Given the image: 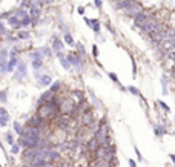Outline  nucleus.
<instances>
[{
	"label": "nucleus",
	"mask_w": 175,
	"mask_h": 167,
	"mask_svg": "<svg viewBox=\"0 0 175 167\" xmlns=\"http://www.w3.org/2000/svg\"><path fill=\"white\" fill-rule=\"evenodd\" d=\"M37 115L42 118V120H54V118H59L62 115L60 112V106L54 104V103H43L39 104L37 107Z\"/></svg>",
	"instance_id": "obj_1"
},
{
	"label": "nucleus",
	"mask_w": 175,
	"mask_h": 167,
	"mask_svg": "<svg viewBox=\"0 0 175 167\" xmlns=\"http://www.w3.org/2000/svg\"><path fill=\"white\" fill-rule=\"evenodd\" d=\"M66 58L69 60L71 66L76 69L77 72H83V70H85V63H86V60H85V57H82L77 51L66 54Z\"/></svg>",
	"instance_id": "obj_2"
},
{
	"label": "nucleus",
	"mask_w": 175,
	"mask_h": 167,
	"mask_svg": "<svg viewBox=\"0 0 175 167\" xmlns=\"http://www.w3.org/2000/svg\"><path fill=\"white\" fill-rule=\"evenodd\" d=\"M77 104H79V101L77 100H74V98H65L63 101H62V104H60V112L63 113V115H72L74 113V110L77 109Z\"/></svg>",
	"instance_id": "obj_3"
},
{
	"label": "nucleus",
	"mask_w": 175,
	"mask_h": 167,
	"mask_svg": "<svg viewBox=\"0 0 175 167\" xmlns=\"http://www.w3.org/2000/svg\"><path fill=\"white\" fill-rule=\"evenodd\" d=\"M42 138H34V136H28V135H20L19 144L23 149H31V147H37Z\"/></svg>",
	"instance_id": "obj_4"
},
{
	"label": "nucleus",
	"mask_w": 175,
	"mask_h": 167,
	"mask_svg": "<svg viewBox=\"0 0 175 167\" xmlns=\"http://www.w3.org/2000/svg\"><path fill=\"white\" fill-rule=\"evenodd\" d=\"M26 77H28V64L23 63V61H20V63L17 64L15 70H14V78H15L19 83H22Z\"/></svg>",
	"instance_id": "obj_5"
},
{
	"label": "nucleus",
	"mask_w": 175,
	"mask_h": 167,
	"mask_svg": "<svg viewBox=\"0 0 175 167\" xmlns=\"http://www.w3.org/2000/svg\"><path fill=\"white\" fill-rule=\"evenodd\" d=\"M152 15H154V12H152V11H144V9H143L138 15H135V17H134V26L138 29V28L143 25V23H144V21H147V20L151 18Z\"/></svg>",
	"instance_id": "obj_6"
},
{
	"label": "nucleus",
	"mask_w": 175,
	"mask_h": 167,
	"mask_svg": "<svg viewBox=\"0 0 175 167\" xmlns=\"http://www.w3.org/2000/svg\"><path fill=\"white\" fill-rule=\"evenodd\" d=\"M51 47H52V52L57 55V58H60V57L65 55V51H63V41H62L60 38H57L56 35H54L52 40H51Z\"/></svg>",
	"instance_id": "obj_7"
},
{
	"label": "nucleus",
	"mask_w": 175,
	"mask_h": 167,
	"mask_svg": "<svg viewBox=\"0 0 175 167\" xmlns=\"http://www.w3.org/2000/svg\"><path fill=\"white\" fill-rule=\"evenodd\" d=\"M95 121V118H94V112H92V109H89V110H86L82 116H80V126L82 127H88L91 123H94Z\"/></svg>",
	"instance_id": "obj_8"
},
{
	"label": "nucleus",
	"mask_w": 175,
	"mask_h": 167,
	"mask_svg": "<svg viewBox=\"0 0 175 167\" xmlns=\"http://www.w3.org/2000/svg\"><path fill=\"white\" fill-rule=\"evenodd\" d=\"M143 11V6H141V3H138V0L137 2H134V5L132 6H129L128 9H124V15L126 17H135V15H138L140 12Z\"/></svg>",
	"instance_id": "obj_9"
},
{
	"label": "nucleus",
	"mask_w": 175,
	"mask_h": 167,
	"mask_svg": "<svg viewBox=\"0 0 175 167\" xmlns=\"http://www.w3.org/2000/svg\"><path fill=\"white\" fill-rule=\"evenodd\" d=\"M85 23H86V25H88L95 34H100L102 25H100V21H98L97 18H88V17H85Z\"/></svg>",
	"instance_id": "obj_10"
},
{
	"label": "nucleus",
	"mask_w": 175,
	"mask_h": 167,
	"mask_svg": "<svg viewBox=\"0 0 175 167\" xmlns=\"http://www.w3.org/2000/svg\"><path fill=\"white\" fill-rule=\"evenodd\" d=\"M85 147H86V150H89V152H92V153H94V152H95V150L100 147V142H98V139H97V138L92 135V136H91V138L86 141Z\"/></svg>",
	"instance_id": "obj_11"
},
{
	"label": "nucleus",
	"mask_w": 175,
	"mask_h": 167,
	"mask_svg": "<svg viewBox=\"0 0 175 167\" xmlns=\"http://www.w3.org/2000/svg\"><path fill=\"white\" fill-rule=\"evenodd\" d=\"M57 93H54L51 89H48L46 92H43L42 95H40V98H39V104H43V103H49L54 97H56Z\"/></svg>",
	"instance_id": "obj_12"
},
{
	"label": "nucleus",
	"mask_w": 175,
	"mask_h": 167,
	"mask_svg": "<svg viewBox=\"0 0 175 167\" xmlns=\"http://www.w3.org/2000/svg\"><path fill=\"white\" fill-rule=\"evenodd\" d=\"M19 63H20V58H19V57H9L8 61H6V70H8V72H14Z\"/></svg>",
	"instance_id": "obj_13"
},
{
	"label": "nucleus",
	"mask_w": 175,
	"mask_h": 167,
	"mask_svg": "<svg viewBox=\"0 0 175 167\" xmlns=\"http://www.w3.org/2000/svg\"><path fill=\"white\" fill-rule=\"evenodd\" d=\"M6 23H8V25L12 28V29H20V18L19 17H15L12 12H11V15L8 17V20H6Z\"/></svg>",
	"instance_id": "obj_14"
},
{
	"label": "nucleus",
	"mask_w": 175,
	"mask_h": 167,
	"mask_svg": "<svg viewBox=\"0 0 175 167\" xmlns=\"http://www.w3.org/2000/svg\"><path fill=\"white\" fill-rule=\"evenodd\" d=\"M134 2H137V0H120L118 3H115V8H117V9L124 11V9H128L129 6H132V5H134Z\"/></svg>",
	"instance_id": "obj_15"
},
{
	"label": "nucleus",
	"mask_w": 175,
	"mask_h": 167,
	"mask_svg": "<svg viewBox=\"0 0 175 167\" xmlns=\"http://www.w3.org/2000/svg\"><path fill=\"white\" fill-rule=\"evenodd\" d=\"M40 9H42V8H37V6H32V5H31V8H29V15H31V18L34 20V23L39 20V17H40V14H42Z\"/></svg>",
	"instance_id": "obj_16"
},
{
	"label": "nucleus",
	"mask_w": 175,
	"mask_h": 167,
	"mask_svg": "<svg viewBox=\"0 0 175 167\" xmlns=\"http://www.w3.org/2000/svg\"><path fill=\"white\" fill-rule=\"evenodd\" d=\"M37 80H39V84H40V86H48V84H51V81H52V78H51V75H49V74L40 75Z\"/></svg>",
	"instance_id": "obj_17"
},
{
	"label": "nucleus",
	"mask_w": 175,
	"mask_h": 167,
	"mask_svg": "<svg viewBox=\"0 0 175 167\" xmlns=\"http://www.w3.org/2000/svg\"><path fill=\"white\" fill-rule=\"evenodd\" d=\"M154 132H155L157 136H163L167 130H166V127H164L163 124H155V126H154Z\"/></svg>",
	"instance_id": "obj_18"
},
{
	"label": "nucleus",
	"mask_w": 175,
	"mask_h": 167,
	"mask_svg": "<svg viewBox=\"0 0 175 167\" xmlns=\"http://www.w3.org/2000/svg\"><path fill=\"white\" fill-rule=\"evenodd\" d=\"M9 58V51L8 49H0V64H5Z\"/></svg>",
	"instance_id": "obj_19"
},
{
	"label": "nucleus",
	"mask_w": 175,
	"mask_h": 167,
	"mask_svg": "<svg viewBox=\"0 0 175 167\" xmlns=\"http://www.w3.org/2000/svg\"><path fill=\"white\" fill-rule=\"evenodd\" d=\"M63 40H65V43H66V44H69V46H76V40H74V37L71 35V32H69V31H68V32H65Z\"/></svg>",
	"instance_id": "obj_20"
},
{
	"label": "nucleus",
	"mask_w": 175,
	"mask_h": 167,
	"mask_svg": "<svg viewBox=\"0 0 175 167\" xmlns=\"http://www.w3.org/2000/svg\"><path fill=\"white\" fill-rule=\"evenodd\" d=\"M17 37H19V40H29V38H31V32H29V31H23V29H19V32H17Z\"/></svg>",
	"instance_id": "obj_21"
},
{
	"label": "nucleus",
	"mask_w": 175,
	"mask_h": 167,
	"mask_svg": "<svg viewBox=\"0 0 175 167\" xmlns=\"http://www.w3.org/2000/svg\"><path fill=\"white\" fill-rule=\"evenodd\" d=\"M40 52L43 54V57H45V58H46V57L49 58V57H51V55L54 54V52H52V47H51V46H43V47H40Z\"/></svg>",
	"instance_id": "obj_22"
},
{
	"label": "nucleus",
	"mask_w": 175,
	"mask_h": 167,
	"mask_svg": "<svg viewBox=\"0 0 175 167\" xmlns=\"http://www.w3.org/2000/svg\"><path fill=\"white\" fill-rule=\"evenodd\" d=\"M31 66H32V69H34V70H40V69L43 67V60L34 58V60H31Z\"/></svg>",
	"instance_id": "obj_23"
},
{
	"label": "nucleus",
	"mask_w": 175,
	"mask_h": 167,
	"mask_svg": "<svg viewBox=\"0 0 175 167\" xmlns=\"http://www.w3.org/2000/svg\"><path fill=\"white\" fill-rule=\"evenodd\" d=\"M59 60H60V64L63 66V69H66V70H69V69L72 67V66H71V63H69V60L66 58V55H63V57H60Z\"/></svg>",
	"instance_id": "obj_24"
},
{
	"label": "nucleus",
	"mask_w": 175,
	"mask_h": 167,
	"mask_svg": "<svg viewBox=\"0 0 175 167\" xmlns=\"http://www.w3.org/2000/svg\"><path fill=\"white\" fill-rule=\"evenodd\" d=\"M76 47H77V52L82 55V57H85L86 58V49H85V46H83V43H76Z\"/></svg>",
	"instance_id": "obj_25"
},
{
	"label": "nucleus",
	"mask_w": 175,
	"mask_h": 167,
	"mask_svg": "<svg viewBox=\"0 0 175 167\" xmlns=\"http://www.w3.org/2000/svg\"><path fill=\"white\" fill-rule=\"evenodd\" d=\"M29 55H31V60H34V58H39V60H43V58H45V57H43V54L40 52V49H35V51H32V52H31Z\"/></svg>",
	"instance_id": "obj_26"
},
{
	"label": "nucleus",
	"mask_w": 175,
	"mask_h": 167,
	"mask_svg": "<svg viewBox=\"0 0 175 167\" xmlns=\"http://www.w3.org/2000/svg\"><path fill=\"white\" fill-rule=\"evenodd\" d=\"M19 8H23V9H29V8H31V0H20V3H19Z\"/></svg>",
	"instance_id": "obj_27"
},
{
	"label": "nucleus",
	"mask_w": 175,
	"mask_h": 167,
	"mask_svg": "<svg viewBox=\"0 0 175 167\" xmlns=\"http://www.w3.org/2000/svg\"><path fill=\"white\" fill-rule=\"evenodd\" d=\"M72 95L77 98V101H79V103L85 100V95H83V92H82V90H74V92H72Z\"/></svg>",
	"instance_id": "obj_28"
},
{
	"label": "nucleus",
	"mask_w": 175,
	"mask_h": 167,
	"mask_svg": "<svg viewBox=\"0 0 175 167\" xmlns=\"http://www.w3.org/2000/svg\"><path fill=\"white\" fill-rule=\"evenodd\" d=\"M8 101V90L3 89V90H0V103H6Z\"/></svg>",
	"instance_id": "obj_29"
},
{
	"label": "nucleus",
	"mask_w": 175,
	"mask_h": 167,
	"mask_svg": "<svg viewBox=\"0 0 175 167\" xmlns=\"http://www.w3.org/2000/svg\"><path fill=\"white\" fill-rule=\"evenodd\" d=\"M60 87H62V83H60V81H56V83H54L51 87H49V89H51L54 93H59V92H60Z\"/></svg>",
	"instance_id": "obj_30"
},
{
	"label": "nucleus",
	"mask_w": 175,
	"mask_h": 167,
	"mask_svg": "<svg viewBox=\"0 0 175 167\" xmlns=\"http://www.w3.org/2000/svg\"><path fill=\"white\" fill-rule=\"evenodd\" d=\"M161 86H163V93L167 95L169 90H167V80H166V77H161Z\"/></svg>",
	"instance_id": "obj_31"
},
{
	"label": "nucleus",
	"mask_w": 175,
	"mask_h": 167,
	"mask_svg": "<svg viewBox=\"0 0 175 167\" xmlns=\"http://www.w3.org/2000/svg\"><path fill=\"white\" fill-rule=\"evenodd\" d=\"M128 90H129V92H131L132 95H135V97H141L140 90H138V89H137L135 86H129V87H128Z\"/></svg>",
	"instance_id": "obj_32"
},
{
	"label": "nucleus",
	"mask_w": 175,
	"mask_h": 167,
	"mask_svg": "<svg viewBox=\"0 0 175 167\" xmlns=\"http://www.w3.org/2000/svg\"><path fill=\"white\" fill-rule=\"evenodd\" d=\"M5 141L8 142V144H11V146H12V144H14V135H12L11 132H8V133L5 135Z\"/></svg>",
	"instance_id": "obj_33"
},
{
	"label": "nucleus",
	"mask_w": 175,
	"mask_h": 167,
	"mask_svg": "<svg viewBox=\"0 0 175 167\" xmlns=\"http://www.w3.org/2000/svg\"><path fill=\"white\" fill-rule=\"evenodd\" d=\"M0 35H9V31L5 28V25H3L2 20H0Z\"/></svg>",
	"instance_id": "obj_34"
},
{
	"label": "nucleus",
	"mask_w": 175,
	"mask_h": 167,
	"mask_svg": "<svg viewBox=\"0 0 175 167\" xmlns=\"http://www.w3.org/2000/svg\"><path fill=\"white\" fill-rule=\"evenodd\" d=\"M6 41H8L9 44H15V43H17V41H20V40H19V37H17V35H8Z\"/></svg>",
	"instance_id": "obj_35"
},
{
	"label": "nucleus",
	"mask_w": 175,
	"mask_h": 167,
	"mask_svg": "<svg viewBox=\"0 0 175 167\" xmlns=\"http://www.w3.org/2000/svg\"><path fill=\"white\" fill-rule=\"evenodd\" d=\"M109 78H111V80H112L114 83H117V84H118V86H120L121 89H124V87H123V86H121V84L118 83V77H117V75H115L114 72H109Z\"/></svg>",
	"instance_id": "obj_36"
},
{
	"label": "nucleus",
	"mask_w": 175,
	"mask_h": 167,
	"mask_svg": "<svg viewBox=\"0 0 175 167\" xmlns=\"http://www.w3.org/2000/svg\"><path fill=\"white\" fill-rule=\"evenodd\" d=\"M60 167H74V164H72L71 159H63V161L60 162Z\"/></svg>",
	"instance_id": "obj_37"
},
{
	"label": "nucleus",
	"mask_w": 175,
	"mask_h": 167,
	"mask_svg": "<svg viewBox=\"0 0 175 167\" xmlns=\"http://www.w3.org/2000/svg\"><path fill=\"white\" fill-rule=\"evenodd\" d=\"M166 34H167V38H175V28H167Z\"/></svg>",
	"instance_id": "obj_38"
},
{
	"label": "nucleus",
	"mask_w": 175,
	"mask_h": 167,
	"mask_svg": "<svg viewBox=\"0 0 175 167\" xmlns=\"http://www.w3.org/2000/svg\"><path fill=\"white\" fill-rule=\"evenodd\" d=\"M14 130H15L19 135H22V132H23V127H22V124H20V123H14Z\"/></svg>",
	"instance_id": "obj_39"
},
{
	"label": "nucleus",
	"mask_w": 175,
	"mask_h": 167,
	"mask_svg": "<svg viewBox=\"0 0 175 167\" xmlns=\"http://www.w3.org/2000/svg\"><path fill=\"white\" fill-rule=\"evenodd\" d=\"M11 152H12V153H19V152H20V144H15V142H14Z\"/></svg>",
	"instance_id": "obj_40"
},
{
	"label": "nucleus",
	"mask_w": 175,
	"mask_h": 167,
	"mask_svg": "<svg viewBox=\"0 0 175 167\" xmlns=\"http://www.w3.org/2000/svg\"><path fill=\"white\" fill-rule=\"evenodd\" d=\"M8 123V116H0V126H6Z\"/></svg>",
	"instance_id": "obj_41"
},
{
	"label": "nucleus",
	"mask_w": 175,
	"mask_h": 167,
	"mask_svg": "<svg viewBox=\"0 0 175 167\" xmlns=\"http://www.w3.org/2000/svg\"><path fill=\"white\" fill-rule=\"evenodd\" d=\"M94 5H95V8H97V9H102V6H103L102 0H94Z\"/></svg>",
	"instance_id": "obj_42"
},
{
	"label": "nucleus",
	"mask_w": 175,
	"mask_h": 167,
	"mask_svg": "<svg viewBox=\"0 0 175 167\" xmlns=\"http://www.w3.org/2000/svg\"><path fill=\"white\" fill-rule=\"evenodd\" d=\"M92 55H94L95 58L98 57V47H97V44H94V46H92Z\"/></svg>",
	"instance_id": "obj_43"
},
{
	"label": "nucleus",
	"mask_w": 175,
	"mask_h": 167,
	"mask_svg": "<svg viewBox=\"0 0 175 167\" xmlns=\"http://www.w3.org/2000/svg\"><path fill=\"white\" fill-rule=\"evenodd\" d=\"M0 116H8V110L5 107H0Z\"/></svg>",
	"instance_id": "obj_44"
},
{
	"label": "nucleus",
	"mask_w": 175,
	"mask_h": 167,
	"mask_svg": "<svg viewBox=\"0 0 175 167\" xmlns=\"http://www.w3.org/2000/svg\"><path fill=\"white\" fill-rule=\"evenodd\" d=\"M158 104L161 106V109H163V110H166V112H169V106H167V104H164L163 101H158Z\"/></svg>",
	"instance_id": "obj_45"
},
{
	"label": "nucleus",
	"mask_w": 175,
	"mask_h": 167,
	"mask_svg": "<svg viewBox=\"0 0 175 167\" xmlns=\"http://www.w3.org/2000/svg\"><path fill=\"white\" fill-rule=\"evenodd\" d=\"M43 167H57V162H46Z\"/></svg>",
	"instance_id": "obj_46"
},
{
	"label": "nucleus",
	"mask_w": 175,
	"mask_h": 167,
	"mask_svg": "<svg viewBox=\"0 0 175 167\" xmlns=\"http://www.w3.org/2000/svg\"><path fill=\"white\" fill-rule=\"evenodd\" d=\"M77 12L83 15V14H85V6H79V8H77Z\"/></svg>",
	"instance_id": "obj_47"
},
{
	"label": "nucleus",
	"mask_w": 175,
	"mask_h": 167,
	"mask_svg": "<svg viewBox=\"0 0 175 167\" xmlns=\"http://www.w3.org/2000/svg\"><path fill=\"white\" fill-rule=\"evenodd\" d=\"M129 165H131V167H135V165H137V162H135L134 159H129Z\"/></svg>",
	"instance_id": "obj_48"
},
{
	"label": "nucleus",
	"mask_w": 175,
	"mask_h": 167,
	"mask_svg": "<svg viewBox=\"0 0 175 167\" xmlns=\"http://www.w3.org/2000/svg\"><path fill=\"white\" fill-rule=\"evenodd\" d=\"M169 156H170V159H172V161H173V164H175V155H173V153H170Z\"/></svg>",
	"instance_id": "obj_49"
},
{
	"label": "nucleus",
	"mask_w": 175,
	"mask_h": 167,
	"mask_svg": "<svg viewBox=\"0 0 175 167\" xmlns=\"http://www.w3.org/2000/svg\"><path fill=\"white\" fill-rule=\"evenodd\" d=\"M111 2H112V3L115 5V3H118V2H120V0H111Z\"/></svg>",
	"instance_id": "obj_50"
},
{
	"label": "nucleus",
	"mask_w": 175,
	"mask_h": 167,
	"mask_svg": "<svg viewBox=\"0 0 175 167\" xmlns=\"http://www.w3.org/2000/svg\"><path fill=\"white\" fill-rule=\"evenodd\" d=\"M57 167H60V165H57Z\"/></svg>",
	"instance_id": "obj_51"
},
{
	"label": "nucleus",
	"mask_w": 175,
	"mask_h": 167,
	"mask_svg": "<svg viewBox=\"0 0 175 167\" xmlns=\"http://www.w3.org/2000/svg\"><path fill=\"white\" fill-rule=\"evenodd\" d=\"M0 167H2V165H0Z\"/></svg>",
	"instance_id": "obj_52"
},
{
	"label": "nucleus",
	"mask_w": 175,
	"mask_h": 167,
	"mask_svg": "<svg viewBox=\"0 0 175 167\" xmlns=\"http://www.w3.org/2000/svg\"><path fill=\"white\" fill-rule=\"evenodd\" d=\"M173 135H175V133H173Z\"/></svg>",
	"instance_id": "obj_53"
}]
</instances>
